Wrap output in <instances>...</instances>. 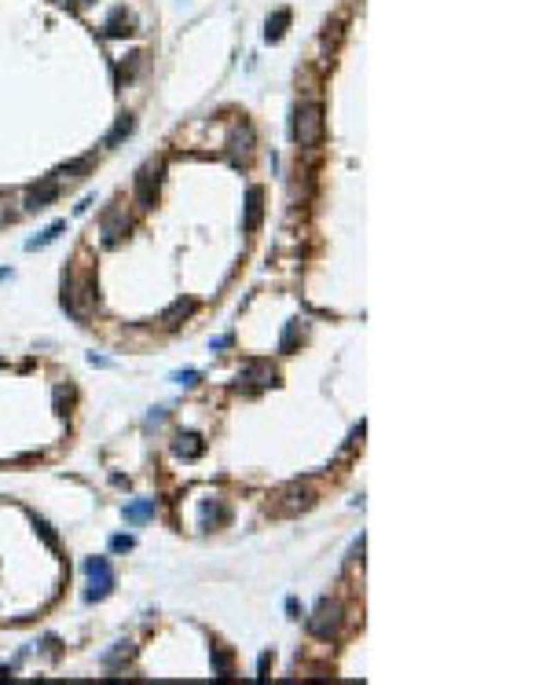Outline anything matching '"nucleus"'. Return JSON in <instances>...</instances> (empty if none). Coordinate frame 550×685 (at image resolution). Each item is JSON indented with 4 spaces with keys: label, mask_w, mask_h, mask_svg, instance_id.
<instances>
[{
    "label": "nucleus",
    "mask_w": 550,
    "mask_h": 685,
    "mask_svg": "<svg viewBox=\"0 0 550 685\" xmlns=\"http://www.w3.org/2000/svg\"><path fill=\"white\" fill-rule=\"evenodd\" d=\"M261 216H264V187L253 184L246 191V216H242V231L246 235H253V231L261 227Z\"/></svg>",
    "instance_id": "7"
},
{
    "label": "nucleus",
    "mask_w": 550,
    "mask_h": 685,
    "mask_svg": "<svg viewBox=\"0 0 550 685\" xmlns=\"http://www.w3.org/2000/svg\"><path fill=\"white\" fill-rule=\"evenodd\" d=\"M62 231H67V220H55L48 231H41L37 239H30V242H26V250H30V253H33V250H44V245H52V242L62 235Z\"/></svg>",
    "instance_id": "21"
},
{
    "label": "nucleus",
    "mask_w": 550,
    "mask_h": 685,
    "mask_svg": "<svg viewBox=\"0 0 550 685\" xmlns=\"http://www.w3.org/2000/svg\"><path fill=\"white\" fill-rule=\"evenodd\" d=\"M132 656H136V645H132V641H118L114 649L103 652V660H99V664H103L107 670H121L125 664L132 660Z\"/></svg>",
    "instance_id": "11"
},
{
    "label": "nucleus",
    "mask_w": 550,
    "mask_h": 685,
    "mask_svg": "<svg viewBox=\"0 0 550 685\" xmlns=\"http://www.w3.org/2000/svg\"><path fill=\"white\" fill-rule=\"evenodd\" d=\"M162 162H147L144 169L136 173V202L144 205V209H151L155 205V195H158V184H162Z\"/></svg>",
    "instance_id": "5"
},
{
    "label": "nucleus",
    "mask_w": 550,
    "mask_h": 685,
    "mask_svg": "<svg viewBox=\"0 0 550 685\" xmlns=\"http://www.w3.org/2000/svg\"><path fill=\"white\" fill-rule=\"evenodd\" d=\"M327 136V118H323V107L319 103H304L293 114V139L298 147H319Z\"/></svg>",
    "instance_id": "2"
},
{
    "label": "nucleus",
    "mask_w": 550,
    "mask_h": 685,
    "mask_svg": "<svg viewBox=\"0 0 550 685\" xmlns=\"http://www.w3.org/2000/svg\"><path fill=\"white\" fill-rule=\"evenodd\" d=\"M213 660H216V675H221V678L232 675V656H227L224 649H213Z\"/></svg>",
    "instance_id": "23"
},
{
    "label": "nucleus",
    "mask_w": 550,
    "mask_h": 685,
    "mask_svg": "<svg viewBox=\"0 0 550 685\" xmlns=\"http://www.w3.org/2000/svg\"><path fill=\"white\" fill-rule=\"evenodd\" d=\"M253 144H257V136H253V125H235L232 128V136H227V150H232V158L239 162V158H246V154L253 150Z\"/></svg>",
    "instance_id": "8"
},
{
    "label": "nucleus",
    "mask_w": 550,
    "mask_h": 685,
    "mask_svg": "<svg viewBox=\"0 0 550 685\" xmlns=\"http://www.w3.org/2000/svg\"><path fill=\"white\" fill-rule=\"evenodd\" d=\"M195 308H198V304L191 301V297H180V301H176L169 312L162 315V322H165V327H180V319H187L191 312H195Z\"/></svg>",
    "instance_id": "17"
},
{
    "label": "nucleus",
    "mask_w": 550,
    "mask_h": 685,
    "mask_svg": "<svg viewBox=\"0 0 550 685\" xmlns=\"http://www.w3.org/2000/svg\"><path fill=\"white\" fill-rule=\"evenodd\" d=\"M279 381V370L268 363V359H250V363H242L239 370V385H246V392L253 389H268V385Z\"/></svg>",
    "instance_id": "4"
},
{
    "label": "nucleus",
    "mask_w": 550,
    "mask_h": 685,
    "mask_svg": "<svg viewBox=\"0 0 550 685\" xmlns=\"http://www.w3.org/2000/svg\"><path fill=\"white\" fill-rule=\"evenodd\" d=\"M227 345H232V333H224V338H216V341H213V348H227Z\"/></svg>",
    "instance_id": "29"
},
{
    "label": "nucleus",
    "mask_w": 550,
    "mask_h": 685,
    "mask_svg": "<svg viewBox=\"0 0 550 685\" xmlns=\"http://www.w3.org/2000/svg\"><path fill=\"white\" fill-rule=\"evenodd\" d=\"M33 528H37V532H41V535H44V542H48V546H52V550L59 546V539H55V532H52V528H48L44 521H37V517H33Z\"/></svg>",
    "instance_id": "25"
},
{
    "label": "nucleus",
    "mask_w": 550,
    "mask_h": 685,
    "mask_svg": "<svg viewBox=\"0 0 550 685\" xmlns=\"http://www.w3.org/2000/svg\"><path fill=\"white\" fill-rule=\"evenodd\" d=\"M85 575H88V590H85V601L96 605L103 601L107 593L114 590V568L107 557H88L85 561Z\"/></svg>",
    "instance_id": "3"
},
{
    "label": "nucleus",
    "mask_w": 550,
    "mask_h": 685,
    "mask_svg": "<svg viewBox=\"0 0 550 685\" xmlns=\"http://www.w3.org/2000/svg\"><path fill=\"white\" fill-rule=\"evenodd\" d=\"M88 169H92V154H85V158H78V162H67L55 176H81V173H88Z\"/></svg>",
    "instance_id": "22"
},
{
    "label": "nucleus",
    "mask_w": 550,
    "mask_h": 685,
    "mask_svg": "<svg viewBox=\"0 0 550 685\" xmlns=\"http://www.w3.org/2000/svg\"><path fill=\"white\" fill-rule=\"evenodd\" d=\"M202 451H206V440H202L198 433H180V436L173 440V455H176V458L195 462V458H202Z\"/></svg>",
    "instance_id": "10"
},
{
    "label": "nucleus",
    "mask_w": 550,
    "mask_h": 685,
    "mask_svg": "<svg viewBox=\"0 0 550 685\" xmlns=\"http://www.w3.org/2000/svg\"><path fill=\"white\" fill-rule=\"evenodd\" d=\"M290 19H293V15H290V8H279V11H275V15H272V19H268V30H264V41H272V44H275V41H283V33H286V26H290Z\"/></svg>",
    "instance_id": "16"
},
{
    "label": "nucleus",
    "mask_w": 550,
    "mask_h": 685,
    "mask_svg": "<svg viewBox=\"0 0 550 685\" xmlns=\"http://www.w3.org/2000/svg\"><path fill=\"white\" fill-rule=\"evenodd\" d=\"M173 381L184 385V389H195V385L202 381V374L198 370H180V374H173Z\"/></svg>",
    "instance_id": "24"
},
{
    "label": "nucleus",
    "mask_w": 550,
    "mask_h": 685,
    "mask_svg": "<svg viewBox=\"0 0 550 685\" xmlns=\"http://www.w3.org/2000/svg\"><path fill=\"white\" fill-rule=\"evenodd\" d=\"M227 521H232V513H227V506H224V502H206V506H202V528H206V532H213V528H224Z\"/></svg>",
    "instance_id": "12"
},
{
    "label": "nucleus",
    "mask_w": 550,
    "mask_h": 685,
    "mask_svg": "<svg viewBox=\"0 0 550 685\" xmlns=\"http://www.w3.org/2000/svg\"><path fill=\"white\" fill-rule=\"evenodd\" d=\"M286 513H298V510H312L316 506V491H309V487H304V491H298V487H290L286 491Z\"/></svg>",
    "instance_id": "18"
},
{
    "label": "nucleus",
    "mask_w": 550,
    "mask_h": 685,
    "mask_svg": "<svg viewBox=\"0 0 550 685\" xmlns=\"http://www.w3.org/2000/svg\"><path fill=\"white\" fill-rule=\"evenodd\" d=\"M11 220V198L4 195V191H0V227H4Z\"/></svg>",
    "instance_id": "27"
},
{
    "label": "nucleus",
    "mask_w": 550,
    "mask_h": 685,
    "mask_svg": "<svg viewBox=\"0 0 550 685\" xmlns=\"http://www.w3.org/2000/svg\"><path fill=\"white\" fill-rule=\"evenodd\" d=\"M0 367H4V359H0Z\"/></svg>",
    "instance_id": "31"
},
{
    "label": "nucleus",
    "mask_w": 550,
    "mask_h": 685,
    "mask_svg": "<svg viewBox=\"0 0 550 685\" xmlns=\"http://www.w3.org/2000/svg\"><path fill=\"white\" fill-rule=\"evenodd\" d=\"M301 333H304V322L301 319H290L286 330H283V338H279V352H293L298 341H301Z\"/></svg>",
    "instance_id": "20"
},
{
    "label": "nucleus",
    "mask_w": 550,
    "mask_h": 685,
    "mask_svg": "<svg viewBox=\"0 0 550 685\" xmlns=\"http://www.w3.org/2000/svg\"><path fill=\"white\" fill-rule=\"evenodd\" d=\"M132 15H129V11H125V8H114L110 11V15H107V26H103V33L107 37H125V33H132Z\"/></svg>",
    "instance_id": "13"
},
{
    "label": "nucleus",
    "mask_w": 550,
    "mask_h": 685,
    "mask_svg": "<svg viewBox=\"0 0 550 685\" xmlns=\"http://www.w3.org/2000/svg\"><path fill=\"white\" fill-rule=\"evenodd\" d=\"M59 304H62V312H70L74 319L81 322V312H78V282H74L70 271L62 275V297H59Z\"/></svg>",
    "instance_id": "14"
},
{
    "label": "nucleus",
    "mask_w": 550,
    "mask_h": 685,
    "mask_svg": "<svg viewBox=\"0 0 550 685\" xmlns=\"http://www.w3.org/2000/svg\"><path fill=\"white\" fill-rule=\"evenodd\" d=\"M59 198V180L52 176V180H44V184H37V187H30V195H26V209L30 213H41L48 202H55Z\"/></svg>",
    "instance_id": "9"
},
{
    "label": "nucleus",
    "mask_w": 550,
    "mask_h": 685,
    "mask_svg": "<svg viewBox=\"0 0 550 685\" xmlns=\"http://www.w3.org/2000/svg\"><path fill=\"white\" fill-rule=\"evenodd\" d=\"M268 667H272V652H261V660H257V678H268Z\"/></svg>",
    "instance_id": "28"
},
{
    "label": "nucleus",
    "mask_w": 550,
    "mask_h": 685,
    "mask_svg": "<svg viewBox=\"0 0 550 685\" xmlns=\"http://www.w3.org/2000/svg\"><path fill=\"white\" fill-rule=\"evenodd\" d=\"M155 510H158L155 498L132 502V506H125V521H129V524H139V521H147V517H155Z\"/></svg>",
    "instance_id": "19"
},
{
    "label": "nucleus",
    "mask_w": 550,
    "mask_h": 685,
    "mask_svg": "<svg viewBox=\"0 0 550 685\" xmlns=\"http://www.w3.org/2000/svg\"><path fill=\"white\" fill-rule=\"evenodd\" d=\"M70 8H85V4H92V0H67Z\"/></svg>",
    "instance_id": "30"
},
{
    "label": "nucleus",
    "mask_w": 550,
    "mask_h": 685,
    "mask_svg": "<svg viewBox=\"0 0 550 685\" xmlns=\"http://www.w3.org/2000/svg\"><path fill=\"white\" fill-rule=\"evenodd\" d=\"M125 231H129V216H125V209L121 205H107L103 209V242L118 245Z\"/></svg>",
    "instance_id": "6"
},
{
    "label": "nucleus",
    "mask_w": 550,
    "mask_h": 685,
    "mask_svg": "<svg viewBox=\"0 0 550 685\" xmlns=\"http://www.w3.org/2000/svg\"><path fill=\"white\" fill-rule=\"evenodd\" d=\"M341 623H345V609H341V601H334V598H319V601H316V609H312V616L304 619L309 634H312V638H319V641L338 638Z\"/></svg>",
    "instance_id": "1"
},
{
    "label": "nucleus",
    "mask_w": 550,
    "mask_h": 685,
    "mask_svg": "<svg viewBox=\"0 0 550 685\" xmlns=\"http://www.w3.org/2000/svg\"><path fill=\"white\" fill-rule=\"evenodd\" d=\"M132 546H136L132 535H114V539H110V550H114V553H125V550H132Z\"/></svg>",
    "instance_id": "26"
},
{
    "label": "nucleus",
    "mask_w": 550,
    "mask_h": 685,
    "mask_svg": "<svg viewBox=\"0 0 550 685\" xmlns=\"http://www.w3.org/2000/svg\"><path fill=\"white\" fill-rule=\"evenodd\" d=\"M132 128H136V118H132V114H121V118L114 121V128L103 136V144H107V147H118L121 139H129V136H132Z\"/></svg>",
    "instance_id": "15"
}]
</instances>
